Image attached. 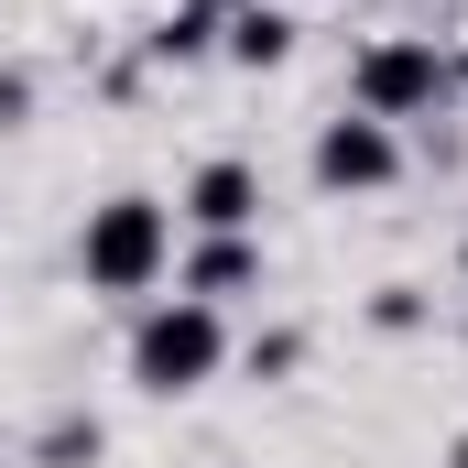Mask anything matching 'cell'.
I'll return each instance as SVG.
<instances>
[{
	"label": "cell",
	"mask_w": 468,
	"mask_h": 468,
	"mask_svg": "<svg viewBox=\"0 0 468 468\" xmlns=\"http://www.w3.org/2000/svg\"><path fill=\"white\" fill-rule=\"evenodd\" d=\"M77 272H88V294H153L175 272V207L164 197H99L77 229Z\"/></svg>",
	"instance_id": "1"
},
{
	"label": "cell",
	"mask_w": 468,
	"mask_h": 468,
	"mask_svg": "<svg viewBox=\"0 0 468 468\" xmlns=\"http://www.w3.org/2000/svg\"><path fill=\"white\" fill-rule=\"evenodd\" d=\"M218 370H229V316H218V305H197V294L142 305V327H131V381H142L153 403H186V392H207Z\"/></svg>",
	"instance_id": "2"
},
{
	"label": "cell",
	"mask_w": 468,
	"mask_h": 468,
	"mask_svg": "<svg viewBox=\"0 0 468 468\" xmlns=\"http://www.w3.org/2000/svg\"><path fill=\"white\" fill-rule=\"evenodd\" d=\"M447 88H458V66L436 55V33H381V44H359V66H349V110L359 120H436Z\"/></svg>",
	"instance_id": "3"
},
{
	"label": "cell",
	"mask_w": 468,
	"mask_h": 468,
	"mask_svg": "<svg viewBox=\"0 0 468 468\" xmlns=\"http://www.w3.org/2000/svg\"><path fill=\"white\" fill-rule=\"evenodd\" d=\"M305 175H316L327 197H381V186H403V131H392V120H359V110H338L327 131H316Z\"/></svg>",
	"instance_id": "4"
},
{
	"label": "cell",
	"mask_w": 468,
	"mask_h": 468,
	"mask_svg": "<svg viewBox=\"0 0 468 468\" xmlns=\"http://www.w3.org/2000/svg\"><path fill=\"white\" fill-rule=\"evenodd\" d=\"M250 218H261V175H250V164L218 153V164L186 175V229L197 239H250Z\"/></svg>",
	"instance_id": "5"
},
{
	"label": "cell",
	"mask_w": 468,
	"mask_h": 468,
	"mask_svg": "<svg viewBox=\"0 0 468 468\" xmlns=\"http://www.w3.org/2000/svg\"><path fill=\"white\" fill-rule=\"evenodd\" d=\"M186 294H197V305L261 294V239H197V250H186Z\"/></svg>",
	"instance_id": "6"
},
{
	"label": "cell",
	"mask_w": 468,
	"mask_h": 468,
	"mask_svg": "<svg viewBox=\"0 0 468 468\" xmlns=\"http://www.w3.org/2000/svg\"><path fill=\"white\" fill-rule=\"evenodd\" d=\"M218 55H229V66H250V77H261V66H283V55H294V11H283V0L229 11V22H218Z\"/></svg>",
	"instance_id": "7"
},
{
	"label": "cell",
	"mask_w": 468,
	"mask_h": 468,
	"mask_svg": "<svg viewBox=\"0 0 468 468\" xmlns=\"http://www.w3.org/2000/svg\"><path fill=\"white\" fill-rule=\"evenodd\" d=\"M99 447H110V425H99V414H55V425L33 436V458H44V468H88Z\"/></svg>",
	"instance_id": "8"
},
{
	"label": "cell",
	"mask_w": 468,
	"mask_h": 468,
	"mask_svg": "<svg viewBox=\"0 0 468 468\" xmlns=\"http://www.w3.org/2000/svg\"><path fill=\"white\" fill-rule=\"evenodd\" d=\"M153 55H164V66H186V55H218V22H207V11H164Z\"/></svg>",
	"instance_id": "9"
},
{
	"label": "cell",
	"mask_w": 468,
	"mask_h": 468,
	"mask_svg": "<svg viewBox=\"0 0 468 468\" xmlns=\"http://www.w3.org/2000/svg\"><path fill=\"white\" fill-rule=\"evenodd\" d=\"M370 316H381V327H425V294H414V283H381V305H370Z\"/></svg>",
	"instance_id": "10"
},
{
	"label": "cell",
	"mask_w": 468,
	"mask_h": 468,
	"mask_svg": "<svg viewBox=\"0 0 468 468\" xmlns=\"http://www.w3.org/2000/svg\"><path fill=\"white\" fill-rule=\"evenodd\" d=\"M175 11H207V22H229V11H250V0H175Z\"/></svg>",
	"instance_id": "11"
},
{
	"label": "cell",
	"mask_w": 468,
	"mask_h": 468,
	"mask_svg": "<svg viewBox=\"0 0 468 468\" xmlns=\"http://www.w3.org/2000/svg\"><path fill=\"white\" fill-rule=\"evenodd\" d=\"M447 66H458V88H468V33H458V55H447Z\"/></svg>",
	"instance_id": "12"
},
{
	"label": "cell",
	"mask_w": 468,
	"mask_h": 468,
	"mask_svg": "<svg viewBox=\"0 0 468 468\" xmlns=\"http://www.w3.org/2000/svg\"><path fill=\"white\" fill-rule=\"evenodd\" d=\"M458 261H468V250H458Z\"/></svg>",
	"instance_id": "13"
}]
</instances>
